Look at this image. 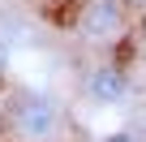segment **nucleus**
<instances>
[{
  "instance_id": "1",
  "label": "nucleus",
  "mask_w": 146,
  "mask_h": 142,
  "mask_svg": "<svg viewBox=\"0 0 146 142\" xmlns=\"http://www.w3.org/2000/svg\"><path fill=\"white\" fill-rule=\"evenodd\" d=\"M78 30L90 43H112L125 35V5L120 0H86L78 13Z\"/></svg>"
},
{
  "instance_id": "2",
  "label": "nucleus",
  "mask_w": 146,
  "mask_h": 142,
  "mask_svg": "<svg viewBox=\"0 0 146 142\" xmlns=\"http://www.w3.org/2000/svg\"><path fill=\"white\" fill-rule=\"evenodd\" d=\"M13 125H17V133H26V138H52V129H56V108H52V99H43V95H22V99L13 103Z\"/></svg>"
},
{
  "instance_id": "3",
  "label": "nucleus",
  "mask_w": 146,
  "mask_h": 142,
  "mask_svg": "<svg viewBox=\"0 0 146 142\" xmlns=\"http://www.w3.org/2000/svg\"><path fill=\"white\" fill-rule=\"evenodd\" d=\"M86 91H90V99H99V103H120V99L129 95V78H125L120 65H99L95 73L86 78Z\"/></svg>"
},
{
  "instance_id": "4",
  "label": "nucleus",
  "mask_w": 146,
  "mask_h": 142,
  "mask_svg": "<svg viewBox=\"0 0 146 142\" xmlns=\"http://www.w3.org/2000/svg\"><path fill=\"white\" fill-rule=\"evenodd\" d=\"M103 142H133V133H112V138H103Z\"/></svg>"
},
{
  "instance_id": "5",
  "label": "nucleus",
  "mask_w": 146,
  "mask_h": 142,
  "mask_svg": "<svg viewBox=\"0 0 146 142\" xmlns=\"http://www.w3.org/2000/svg\"><path fill=\"white\" fill-rule=\"evenodd\" d=\"M137 5H146V0H137Z\"/></svg>"
}]
</instances>
